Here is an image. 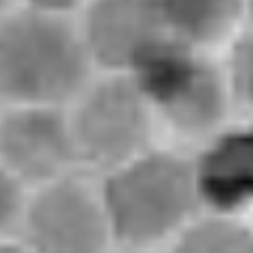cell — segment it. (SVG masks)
Here are the masks:
<instances>
[{"mask_svg":"<svg viewBox=\"0 0 253 253\" xmlns=\"http://www.w3.org/2000/svg\"><path fill=\"white\" fill-rule=\"evenodd\" d=\"M97 192L121 251L165 247L201 213L189 157L157 145L104 172Z\"/></svg>","mask_w":253,"mask_h":253,"instance_id":"cell-1","label":"cell"},{"mask_svg":"<svg viewBox=\"0 0 253 253\" xmlns=\"http://www.w3.org/2000/svg\"><path fill=\"white\" fill-rule=\"evenodd\" d=\"M95 69L75 18L11 7L0 20V104L66 108Z\"/></svg>","mask_w":253,"mask_h":253,"instance_id":"cell-2","label":"cell"},{"mask_svg":"<svg viewBox=\"0 0 253 253\" xmlns=\"http://www.w3.org/2000/svg\"><path fill=\"white\" fill-rule=\"evenodd\" d=\"M128 75L157 126L174 137L201 143L229 121L233 99L211 48L165 36Z\"/></svg>","mask_w":253,"mask_h":253,"instance_id":"cell-3","label":"cell"},{"mask_svg":"<svg viewBox=\"0 0 253 253\" xmlns=\"http://www.w3.org/2000/svg\"><path fill=\"white\" fill-rule=\"evenodd\" d=\"M66 115L77 161L101 174L154 145L152 110L124 73H95Z\"/></svg>","mask_w":253,"mask_h":253,"instance_id":"cell-4","label":"cell"},{"mask_svg":"<svg viewBox=\"0 0 253 253\" xmlns=\"http://www.w3.org/2000/svg\"><path fill=\"white\" fill-rule=\"evenodd\" d=\"M16 233L31 253H113L115 249L99 192L75 172L29 189Z\"/></svg>","mask_w":253,"mask_h":253,"instance_id":"cell-5","label":"cell"},{"mask_svg":"<svg viewBox=\"0 0 253 253\" xmlns=\"http://www.w3.org/2000/svg\"><path fill=\"white\" fill-rule=\"evenodd\" d=\"M0 163L27 189L73 174L80 161L66 108L4 106L0 115Z\"/></svg>","mask_w":253,"mask_h":253,"instance_id":"cell-6","label":"cell"},{"mask_svg":"<svg viewBox=\"0 0 253 253\" xmlns=\"http://www.w3.org/2000/svg\"><path fill=\"white\" fill-rule=\"evenodd\" d=\"M95 73H124L168 33L152 0H86L75 13Z\"/></svg>","mask_w":253,"mask_h":253,"instance_id":"cell-7","label":"cell"},{"mask_svg":"<svg viewBox=\"0 0 253 253\" xmlns=\"http://www.w3.org/2000/svg\"><path fill=\"white\" fill-rule=\"evenodd\" d=\"M189 169L201 213L242 218L253 211V121H227L203 139Z\"/></svg>","mask_w":253,"mask_h":253,"instance_id":"cell-8","label":"cell"},{"mask_svg":"<svg viewBox=\"0 0 253 253\" xmlns=\"http://www.w3.org/2000/svg\"><path fill=\"white\" fill-rule=\"evenodd\" d=\"M168 36L218 48L245 24V0H152Z\"/></svg>","mask_w":253,"mask_h":253,"instance_id":"cell-9","label":"cell"},{"mask_svg":"<svg viewBox=\"0 0 253 253\" xmlns=\"http://www.w3.org/2000/svg\"><path fill=\"white\" fill-rule=\"evenodd\" d=\"M163 253H253V227L242 218L198 213L165 245Z\"/></svg>","mask_w":253,"mask_h":253,"instance_id":"cell-10","label":"cell"},{"mask_svg":"<svg viewBox=\"0 0 253 253\" xmlns=\"http://www.w3.org/2000/svg\"><path fill=\"white\" fill-rule=\"evenodd\" d=\"M222 46L220 62L233 106L253 113V27L242 24Z\"/></svg>","mask_w":253,"mask_h":253,"instance_id":"cell-11","label":"cell"},{"mask_svg":"<svg viewBox=\"0 0 253 253\" xmlns=\"http://www.w3.org/2000/svg\"><path fill=\"white\" fill-rule=\"evenodd\" d=\"M29 189L0 163V238L18 231Z\"/></svg>","mask_w":253,"mask_h":253,"instance_id":"cell-12","label":"cell"},{"mask_svg":"<svg viewBox=\"0 0 253 253\" xmlns=\"http://www.w3.org/2000/svg\"><path fill=\"white\" fill-rule=\"evenodd\" d=\"M84 2L86 0H13L16 7L53 13V16H69V18H75V13L80 11Z\"/></svg>","mask_w":253,"mask_h":253,"instance_id":"cell-13","label":"cell"},{"mask_svg":"<svg viewBox=\"0 0 253 253\" xmlns=\"http://www.w3.org/2000/svg\"><path fill=\"white\" fill-rule=\"evenodd\" d=\"M0 253H31L27 245L16 236H4L0 238Z\"/></svg>","mask_w":253,"mask_h":253,"instance_id":"cell-14","label":"cell"},{"mask_svg":"<svg viewBox=\"0 0 253 253\" xmlns=\"http://www.w3.org/2000/svg\"><path fill=\"white\" fill-rule=\"evenodd\" d=\"M245 24L253 27V0H245Z\"/></svg>","mask_w":253,"mask_h":253,"instance_id":"cell-15","label":"cell"},{"mask_svg":"<svg viewBox=\"0 0 253 253\" xmlns=\"http://www.w3.org/2000/svg\"><path fill=\"white\" fill-rule=\"evenodd\" d=\"M11 7H16V4H13V0H0V20H2L4 13H7Z\"/></svg>","mask_w":253,"mask_h":253,"instance_id":"cell-16","label":"cell"},{"mask_svg":"<svg viewBox=\"0 0 253 253\" xmlns=\"http://www.w3.org/2000/svg\"><path fill=\"white\" fill-rule=\"evenodd\" d=\"M121 253H150V251H121Z\"/></svg>","mask_w":253,"mask_h":253,"instance_id":"cell-17","label":"cell"},{"mask_svg":"<svg viewBox=\"0 0 253 253\" xmlns=\"http://www.w3.org/2000/svg\"><path fill=\"white\" fill-rule=\"evenodd\" d=\"M251 227H253V225H251Z\"/></svg>","mask_w":253,"mask_h":253,"instance_id":"cell-18","label":"cell"}]
</instances>
